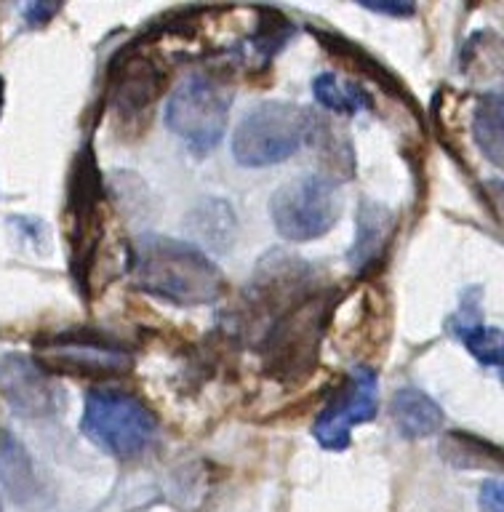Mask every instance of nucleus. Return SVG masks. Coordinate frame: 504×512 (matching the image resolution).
Returning a JSON list of instances; mask_svg holds the SVG:
<instances>
[{
  "instance_id": "nucleus-1",
  "label": "nucleus",
  "mask_w": 504,
  "mask_h": 512,
  "mask_svg": "<svg viewBox=\"0 0 504 512\" xmlns=\"http://www.w3.org/2000/svg\"><path fill=\"white\" fill-rule=\"evenodd\" d=\"M131 278L144 294L182 307L214 304L227 294L224 272L187 240L147 232L131 248Z\"/></svg>"
},
{
  "instance_id": "nucleus-2",
  "label": "nucleus",
  "mask_w": 504,
  "mask_h": 512,
  "mask_svg": "<svg viewBox=\"0 0 504 512\" xmlns=\"http://www.w3.org/2000/svg\"><path fill=\"white\" fill-rule=\"evenodd\" d=\"M158 416L131 392L96 387L86 395L80 432L120 462H131L158 438Z\"/></svg>"
},
{
  "instance_id": "nucleus-3",
  "label": "nucleus",
  "mask_w": 504,
  "mask_h": 512,
  "mask_svg": "<svg viewBox=\"0 0 504 512\" xmlns=\"http://www.w3.org/2000/svg\"><path fill=\"white\" fill-rule=\"evenodd\" d=\"M318 118L291 102H264L251 110L232 134V158L246 168L283 163L315 134Z\"/></svg>"
},
{
  "instance_id": "nucleus-4",
  "label": "nucleus",
  "mask_w": 504,
  "mask_h": 512,
  "mask_svg": "<svg viewBox=\"0 0 504 512\" xmlns=\"http://www.w3.org/2000/svg\"><path fill=\"white\" fill-rule=\"evenodd\" d=\"M331 318V294H310L267 328L264 371L283 384L302 382L318 363V347Z\"/></svg>"
},
{
  "instance_id": "nucleus-5",
  "label": "nucleus",
  "mask_w": 504,
  "mask_h": 512,
  "mask_svg": "<svg viewBox=\"0 0 504 512\" xmlns=\"http://www.w3.org/2000/svg\"><path fill=\"white\" fill-rule=\"evenodd\" d=\"M230 86L216 75H190L168 99L166 123L192 152L206 155L222 142L230 120Z\"/></svg>"
},
{
  "instance_id": "nucleus-6",
  "label": "nucleus",
  "mask_w": 504,
  "mask_h": 512,
  "mask_svg": "<svg viewBox=\"0 0 504 512\" xmlns=\"http://www.w3.org/2000/svg\"><path fill=\"white\" fill-rule=\"evenodd\" d=\"M342 214V192L331 176L304 174L280 184L270 200L275 230L286 240L323 238Z\"/></svg>"
},
{
  "instance_id": "nucleus-7",
  "label": "nucleus",
  "mask_w": 504,
  "mask_h": 512,
  "mask_svg": "<svg viewBox=\"0 0 504 512\" xmlns=\"http://www.w3.org/2000/svg\"><path fill=\"white\" fill-rule=\"evenodd\" d=\"M312 270L310 262L302 256L272 248L256 262L254 275L246 283V318L267 323V328L286 312H291L296 304H302L312 294Z\"/></svg>"
},
{
  "instance_id": "nucleus-8",
  "label": "nucleus",
  "mask_w": 504,
  "mask_h": 512,
  "mask_svg": "<svg viewBox=\"0 0 504 512\" xmlns=\"http://www.w3.org/2000/svg\"><path fill=\"white\" fill-rule=\"evenodd\" d=\"M379 411V376L374 368L355 366L326 400L312 424V435L326 451L350 448L352 430L376 419Z\"/></svg>"
},
{
  "instance_id": "nucleus-9",
  "label": "nucleus",
  "mask_w": 504,
  "mask_h": 512,
  "mask_svg": "<svg viewBox=\"0 0 504 512\" xmlns=\"http://www.w3.org/2000/svg\"><path fill=\"white\" fill-rule=\"evenodd\" d=\"M40 366L64 371V374L115 379L126 376L134 366V358L126 347L91 334H62L38 344Z\"/></svg>"
},
{
  "instance_id": "nucleus-10",
  "label": "nucleus",
  "mask_w": 504,
  "mask_h": 512,
  "mask_svg": "<svg viewBox=\"0 0 504 512\" xmlns=\"http://www.w3.org/2000/svg\"><path fill=\"white\" fill-rule=\"evenodd\" d=\"M0 395L22 419H48L64 406L62 387L38 360L27 355H8L0 360Z\"/></svg>"
},
{
  "instance_id": "nucleus-11",
  "label": "nucleus",
  "mask_w": 504,
  "mask_h": 512,
  "mask_svg": "<svg viewBox=\"0 0 504 512\" xmlns=\"http://www.w3.org/2000/svg\"><path fill=\"white\" fill-rule=\"evenodd\" d=\"M166 72L147 56H126L112 67L110 102L120 120H139L158 102Z\"/></svg>"
},
{
  "instance_id": "nucleus-12",
  "label": "nucleus",
  "mask_w": 504,
  "mask_h": 512,
  "mask_svg": "<svg viewBox=\"0 0 504 512\" xmlns=\"http://www.w3.org/2000/svg\"><path fill=\"white\" fill-rule=\"evenodd\" d=\"M395 235V214L390 208L376 203V200H363L355 219V240L347 251V262L358 275H368L379 267L387 248Z\"/></svg>"
},
{
  "instance_id": "nucleus-13",
  "label": "nucleus",
  "mask_w": 504,
  "mask_h": 512,
  "mask_svg": "<svg viewBox=\"0 0 504 512\" xmlns=\"http://www.w3.org/2000/svg\"><path fill=\"white\" fill-rule=\"evenodd\" d=\"M480 294V288H470L464 291L462 304L454 318H448V331L483 363V366L499 368L502 366V342L504 336L499 328L486 326L483 315H480V304L475 296Z\"/></svg>"
},
{
  "instance_id": "nucleus-14",
  "label": "nucleus",
  "mask_w": 504,
  "mask_h": 512,
  "mask_svg": "<svg viewBox=\"0 0 504 512\" xmlns=\"http://www.w3.org/2000/svg\"><path fill=\"white\" fill-rule=\"evenodd\" d=\"M392 419L403 438L422 440L443 430V408L419 387H403L392 395Z\"/></svg>"
},
{
  "instance_id": "nucleus-15",
  "label": "nucleus",
  "mask_w": 504,
  "mask_h": 512,
  "mask_svg": "<svg viewBox=\"0 0 504 512\" xmlns=\"http://www.w3.org/2000/svg\"><path fill=\"white\" fill-rule=\"evenodd\" d=\"M0 483L16 504H30L40 494V480L30 451L6 430L0 432Z\"/></svg>"
},
{
  "instance_id": "nucleus-16",
  "label": "nucleus",
  "mask_w": 504,
  "mask_h": 512,
  "mask_svg": "<svg viewBox=\"0 0 504 512\" xmlns=\"http://www.w3.org/2000/svg\"><path fill=\"white\" fill-rule=\"evenodd\" d=\"M440 456L456 470H480V467L499 470L502 467L499 446L478 438V435H470V432H446L440 440Z\"/></svg>"
},
{
  "instance_id": "nucleus-17",
  "label": "nucleus",
  "mask_w": 504,
  "mask_h": 512,
  "mask_svg": "<svg viewBox=\"0 0 504 512\" xmlns=\"http://www.w3.org/2000/svg\"><path fill=\"white\" fill-rule=\"evenodd\" d=\"M472 136L478 142L480 152L486 155L496 168L502 166V91H486L480 96L475 115H472Z\"/></svg>"
},
{
  "instance_id": "nucleus-18",
  "label": "nucleus",
  "mask_w": 504,
  "mask_h": 512,
  "mask_svg": "<svg viewBox=\"0 0 504 512\" xmlns=\"http://www.w3.org/2000/svg\"><path fill=\"white\" fill-rule=\"evenodd\" d=\"M312 94L326 110L336 112V115H355L360 110H371V94L363 86L355 83H344L334 75V72H323L312 83Z\"/></svg>"
},
{
  "instance_id": "nucleus-19",
  "label": "nucleus",
  "mask_w": 504,
  "mask_h": 512,
  "mask_svg": "<svg viewBox=\"0 0 504 512\" xmlns=\"http://www.w3.org/2000/svg\"><path fill=\"white\" fill-rule=\"evenodd\" d=\"M318 38H320V43H323V46L331 51V54H336L339 59H344V62H350L347 67H352V70L366 72L368 78H374L376 83H384V88H390V91L400 94L398 80L392 78L390 72L384 70L382 64L376 62L374 56H368L366 51L358 46V43L339 38V35H326V32H318Z\"/></svg>"
},
{
  "instance_id": "nucleus-20",
  "label": "nucleus",
  "mask_w": 504,
  "mask_h": 512,
  "mask_svg": "<svg viewBox=\"0 0 504 512\" xmlns=\"http://www.w3.org/2000/svg\"><path fill=\"white\" fill-rule=\"evenodd\" d=\"M195 232L206 238L211 246L224 248L230 243L235 232V216H232L230 203L222 200H208L200 211H195Z\"/></svg>"
},
{
  "instance_id": "nucleus-21",
  "label": "nucleus",
  "mask_w": 504,
  "mask_h": 512,
  "mask_svg": "<svg viewBox=\"0 0 504 512\" xmlns=\"http://www.w3.org/2000/svg\"><path fill=\"white\" fill-rule=\"evenodd\" d=\"M480 510L483 512H504L502 483L499 480H486L480 486Z\"/></svg>"
},
{
  "instance_id": "nucleus-22",
  "label": "nucleus",
  "mask_w": 504,
  "mask_h": 512,
  "mask_svg": "<svg viewBox=\"0 0 504 512\" xmlns=\"http://www.w3.org/2000/svg\"><path fill=\"white\" fill-rule=\"evenodd\" d=\"M54 14H59V6H54V3H32V6L24 8V22L30 27H43V24L51 22Z\"/></svg>"
},
{
  "instance_id": "nucleus-23",
  "label": "nucleus",
  "mask_w": 504,
  "mask_h": 512,
  "mask_svg": "<svg viewBox=\"0 0 504 512\" xmlns=\"http://www.w3.org/2000/svg\"><path fill=\"white\" fill-rule=\"evenodd\" d=\"M366 8H368V11H376V14H390V16H411L416 11L411 3H390V6H387V3H376V6H368V3H366Z\"/></svg>"
},
{
  "instance_id": "nucleus-24",
  "label": "nucleus",
  "mask_w": 504,
  "mask_h": 512,
  "mask_svg": "<svg viewBox=\"0 0 504 512\" xmlns=\"http://www.w3.org/2000/svg\"><path fill=\"white\" fill-rule=\"evenodd\" d=\"M3 104H6V80L0 78V115H3Z\"/></svg>"
},
{
  "instance_id": "nucleus-25",
  "label": "nucleus",
  "mask_w": 504,
  "mask_h": 512,
  "mask_svg": "<svg viewBox=\"0 0 504 512\" xmlns=\"http://www.w3.org/2000/svg\"><path fill=\"white\" fill-rule=\"evenodd\" d=\"M0 512H3V502H0Z\"/></svg>"
}]
</instances>
